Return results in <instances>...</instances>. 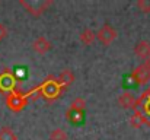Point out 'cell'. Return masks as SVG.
Listing matches in <instances>:
<instances>
[{
    "label": "cell",
    "mask_w": 150,
    "mask_h": 140,
    "mask_svg": "<svg viewBox=\"0 0 150 140\" xmlns=\"http://www.w3.org/2000/svg\"><path fill=\"white\" fill-rule=\"evenodd\" d=\"M38 88H40L41 96L45 98L47 101L57 99L61 95V91H63V86L57 82V77H54V76H48Z\"/></svg>",
    "instance_id": "cell-1"
},
{
    "label": "cell",
    "mask_w": 150,
    "mask_h": 140,
    "mask_svg": "<svg viewBox=\"0 0 150 140\" xmlns=\"http://www.w3.org/2000/svg\"><path fill=\"white\" fill-rule=\"evenodd\" d=\"M26 104H28V98H26L25 92H22V91L13 89L12 92L6 95V105H7L9 109H12L15 112L22 111Z\"/></svg>",
    "instance_id": "cell-2"
},
{
    "label": "cell",
    "mask_w": 150,
    "mask_h": 140,
    "mask_svg": "<svg viewBox=\"0 0 150 140\" xmlns=\"http://www.w3.org/2000/svg\"><path fill=\"white\" fill-rule=\"evenodd\" d=\"M130 79L134 82V86H137V85H140V86L147 85L150 82V70L146 69L143 64H140V66H137V67L131 72Z\"/></svg>",
    "instance_id": "cell-3"
},
{
    "label": "cell",
    "mask_w": 150,
    "mask_h": 140,
    "mask_svg": "<svg viewBox=\"0 0 150 140\" xmlns=\"http://www.w3.org/2000/svg\"><path fill=\"white\" fill-rule=\"evenodd\" d=\"M19 4L21 6H23L31 15H34V16H40L48 6L52 4V0H44V1H37V3H28V1H25V0H19Z\"/></svg>",
    "instance_id": "cell-4"
},
{
    "label": "cell",
    "mask_w": 150,
    "mask_h": 140,
    "mask_svg": "<svg viewBox=\"0 0 150 140\" xmlns=\"http://www.w3.org/2000/svg\"><path fill=\"white\" fill-rule=\"evenodd\" d=\"M117 35H118L117 31L111 25H108V23L102 25L99 29H98V32H96V38L99 40L102 44H105V45H109L117 38Z\"/></svg>",
    "instance_id": "cell-5"
},
{
    "label": "cell",
    "mask_w": 150,
    "mask_h": 140,
    "mask_svg": "<svg viewBox=\"0 0 150 140\" xmlns=\"http://www.w3.org/2000/svg\"><path fill=\"white\" fill-rule=\"evenodd\" d=\"M16 86V79L9 69H4L0 73V91L1 92H12Z\"/></svg>",
    "instance_id": "cell-6"
},
{
    "label": "cell",
    "mask_w": 150,
    "mask_h": 140,
    "mask_svg": "<svg viewBox=\"0 0 150 140\" xmlns=\"http://www.w3.org/2000/svg\"><path fill=\"white\" fill-rule=\"evenodd\" d=\"M32 48L38 53V54H45L51 50V43L45 38V37H38L34 43H32Z\"/></svg>",
    "instance_id": "cell-7"
},
{
    "label": "cell",
    "mask_w": 150,
    "mask_h": 140,
    "mask_svg": "<svg viewBox=\"0 0 150 140\" xmlns=\"http://www.w3.org/2000/svg\"><path fill=\"white\" fill-rule=\"evenodd\" d=\"M134 53H136L140 58H143V60L149 58L150 57V43L149 41H144V40L139 41V43L136 44V47H134Z\"/></svg>",
    "instance_id": "cell-8"
},
{
    "label": "cell",
    "mask_w": 150,
    "mask_h": 140,
    "mask_svg": "<svg viewBox=\"0 0 150 140\" xmlns=\"http://www.w3.org/2000/svg\"><path fill=\"white\" fill-rule=\"evenodd\" d=\"M130 124L134 129H140L142 126H146V115L143 114V111H140L139 108L134 109L133 115L130 117Z\"/></svg>",
    "instance_id": "cell-9"
},
{
    "label": "cell",
    "mask_w": 150,
    "mask_h": 140,
    "mask_svg": "<svg viewBox=\"0 0 150 140\" xmlns=\"http://www.w3.org/2000/svg\"><path fill=\"white\" fill-rule=\"evenodd\" d=\"M118 104L122 107V108H136V98L128 92L121 93L118 96Z\"/></svg>",
    "instance_id": "cell-10"
},
{
    "label": "cell",
    "mask_w": 150,
    "mask_h": 140,
    "mask_svg": "<svg viewBox=\"0 0 150 140\" xmlns=\"http://www.w3.org/2000/svg\"><path fill=\"white\" fill-rule=\"evenodd\" d=\"M73 80H74V75H73V72H71L70 69L63 70V72L58 75V77H57V82H58L63 88H66V86L71 85V82H73Z\"/></svg>",
    "instance_id": "cell-11"
},
{
    "label": "cell",
    "mask_w": 150,
    "mask_h": 140,
    "mask_svg": "<svg viewBox=\"0 0 150 140\" xmlns=\"http://www.w3.org/2000/svg\"><path fill=\"white\" fill-rule=\"evenodd\" d=\"M66 118L73 123V124H79L83 121V111H79V109H74V108H69L66 111Z\"/></svg>",
    "instance_id": "cell-12"
},
{
    "label": "cell",
    "mask_w": 150,
    "mask_h": 140,
    "mask_svg": "<svg viewBox=\"0 0 150 140\" xmlns=\"http://www.w3.org/2000/svg\"><path fill=\"white\" fill-rule=\"evenodd\" d=\"M79 38H80V41H82L83 44L91 45V44L96 40V32H95V31H92L91 28H86L85 31H82V34L79 35Z\"/></svg>",
    "instance_id": "cell-13"
},
{
    "label": "cell",
    "mask_w": 150,
    "mask_h": 140,
    "mask_svg": "<svg viewBox=\"0 0 150 140\" xmlns=\"http://www.w3.org/2000/svg\"><path fill=\"white\" fill-rule=\"evenodd\" d=\"M69 136L63 129H54L50 133V140H67Z\"/></svg>",
    "instance_id": "cell-14"
},
{
    "label": "cell",
    "mask_w": 150,
    "mask_h": 140,
    "mask_svg": "<svg viewBox=\"0 0 150 140\" xmlns=\"http://www.w3.org/2000/svg\"><path fill=\"white\" fill-rule=\"evenodd\" d=\"M0 140H18V137H16V134L13 133L12 129L3 127V129L0 130Z\"/></svg>",
    "instance_id": "cell-15"
},
{
    "label": "cell",
    "mask_w": 150,
    "mask_h": 140,
    "mask_svg": "<svg viewBox=\"0 0 150 140\" xmlns=\"http://www.w3.org/2000/svg\"><path fill=\"white\" fill-rule=\"evenodd\" d=\"M70 108H74V109H79V111H83L86 108V102L83 98H76L73 99V102L70 104Z\"/></svg>",
    "instance_id": "cell-16"
},
{
    "label": "cell",
    "mask_w": 150,
    "mask_h": 140,
    "mask_svg": "<svg viewBox=\"0 0 150 140\" xmlns=\"http://www.w3.org/2000/svg\"><path fill=\"white\" fill-rule=\"evenodd\" d=\"M137 7L144 12V13H150V0H139L137 1Z\"/></svg>",
    "instance_id": "cell-17"
},
{
    "label": "cell",
    "mask_w": 150,
    "mask_h": 140,
    "mask_svg": "<svg viewBox=\"0 0 150 140\" xmlns=\"http://www.w3.org/2000/svg\"><path fill=\"white\" fill-rule=\"evenodd\" d=\"M6 35H7V28H6L3 23H0V41H1L3 38H6Z\"/></svg>",
    "instance_id": "cell-18"
},
{
    "label": "cell",
    "mask_w": 150,
    "mask_h": 140,
    "mask_svg": "<svg viewBox=\"0 0 150 140\" xmlns=\"http://www.w3.org/2000/svg\"><path fill=\"white\" fill-rule=\"evenodd\" d=\"M143 66H144L146 69H149V70H150V57H149V58H146V60H144Z\"/></svg>",
    "instance_id": "cell-19"
}]
</instances>
